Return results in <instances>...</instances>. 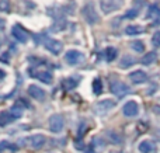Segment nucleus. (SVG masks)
I'll return each instance as SVG.
<instances>
[{
  "instance_id": "obj_1",
  "label": "nucleus",
  "mask_w": 160,
  "mask_h": 153,
  "mask_svg": "<svg viewBox=\"0 0 160 153\" xmlns=\"http://www.w3.org/2000/svg\"><path fill=\"white\" fill-rule=\"evenodd\" d=\"M82 14H83V18L88 22V24H97L100 20L98 14H97L96 8H94V4L91 2L86 3L82 8Z\"/></svg>"
},
{
  "instance_id": "obj_2",
  "label": "nucleus",
  "mask_w": 160,
  "mask_h": 153,
  "mask_svg": "<svg viewBox=\"0 0 160 153\" xmlns=\"http://www.w3.org/2000/svg\"><path fill=\"white\" fill-rule=\"evenodd\" d=\"M110 89H111V91L119 98L124 97L125 94H128V93L131 91L129 87L121 80H111L110 81Z\"/></svg>"
},
{
  "instance_id": "obj_3",
  "label": "nucleus",
  "mask_w": 160,
  "mask_h": 153,
  "mask_svg": "<svg viewBox=\"0 0 160 153\" xmlns=\"http://www.w3.org/2000/svg\"><path fill=\"white\" fill-rule=\"evenodd\" d=\"M48 125H49V129L51 132L53 134H59V132L63 129V125H65V121H63V117L61 114H53L49 117V121H48Z\"/></svg>"
},
{
  "instance_id": "obj_4",
  "label": "nucleus",
  "mask_w": 160,
  "mask_h": 153,
  "mask_svg": "<svg viewBox=\"0 0 160 153\" xmlns=\"http://www.w3.org/2000/svg\"><path fill=\"white\" fill-rule=\"evenodd\" d=\"M122 6V0H100L101 11L105 14H110L115 10H119Z\"/></svg>"
},
{
  "instance_id": "obj_5",
  "label": "nucleus",
  "mask_w": 160,
  "mask_h": 153,
  "mask_svg": "<svg viewBox=\"0 0 160 153\" xmlns=\"http://www.w3.org/2000/svg\"><path fill=\"white\" fill-rule=\"evenodd\" d=\"M65 61H66V63L72 65V66H76V65H80L84 61V55H83L80 51L70 49V51H68L66 55H65Z\"/></svg>"
},
{
  "instance_id": "obj_6",
  "label": "nucleus",
  "mask_w": 160,
  "mask_h": 153,
  "mask_svg": "<svg viewBox=\"0 0 160 153\" xmlns=\"http://www.w3.org/2000/svg\"><path fill=\"white\" fill-rule=\"evenodd\" d=\"M114 107H115V101L114 100H102V101H100V103H97L93 110L97 115H104V114H107L110 110H112Z\"/></svg>"
},
{
  "instance_id": "obj_7",
  "label": "nucleus",
  "mask_w": 160,
  "mask_h": 153,
  "mask_svg": "<svg viewBox=\"0 0 160 153\" xmlns=\"http://www.w3.org/2000/svg\"><path fill=\"white\" fill-rule=\"evenodd\" d=\"M28 73H30V76L38 79V80H41L42 83H45V84H51L52 83V80H53L52 73L48 72V70H39V72H35L34 69H30V72Z\"/></svg>"
},
{
  "instance_id": "obj_8",
  "label": "nucleus",
  "mask_w": 160,
  "mask_h": 153,
  "mask_svg": "<svg viewBox=\"0 0 160 153\" xmlns=\"http://www.w3.org/2000/svg\"><path fill=\"white\" fill-rule=\"evenodd\" d=\"M45 48L53 55H59L62 52V42L53 38H45Z\"/></svg>"
},
{
  "instance_id": "obj_9",
  "label": "nucleus",
  "mask_w": 160,
  "mask_h": 153,
  "mask_svg": "<svg viewBox=\"0 0 160 153\" xmlns=\"http://www.w3.org/2000/svg\"><path fill=\"white\" fill-rule=\"evenodd\" d=\"M122 112H124L125 117H135L136 114L139 112V106L136 101L133 100H129L125 103L124 108H122Z\"/></svg>"
},
{
  "instance_id": "obj_10",
  "label": "nucleus",
  "mask_w": 160,
  "mask_h": 153,
  "mask_svg": "<svg viewBox=\"0 0 160 153\" xmlns=\"http://www.w3.org/2000/svg\"><path fill=\"white\" fill-rule=\"evenodd\" d=\"M11 34H13L14 38L18 42H21V44H25V42L28 41V32L24 28L20 27V25H14V27L11 28Z\"/></svg>"
},
{
  "instance_id": "obj_11",
  "label": "nucleus",
  "mask_w": 160,
  "mask_h": 153,
  "mask_svg": "<svg viewBox=\"0 0 160 153\" xmlns=\"http://www.w3.org/2000/svg\"><path fill=\"white\" fill-rule=\"evenodd\" d=\"M45 141H47V139H45L44 135L37 134V135H32V136L28 138L27 143L30 145V148H32V149H41L42 146H44Z\"/></svg>"
},
{
  "instance_id": "obj_12",
  "label": "nucleus",
  "mask_w": 160,
  "mask_h": 153,
  "mask_svg": "<svg viewBox=\"0 0 160 153\" xmlns=\"http://www.w3.org/2000/svg\"><path fill=\"white\" fill-rule=\"evenodd\" d=\"M129 80L133 84H142L145 81H148V75L143 70H135V72L129 73Z\"/></svg>"
},
{
  "instance_id": "obj_13",
  "label": "nucleus",
  "mask_w": 160,
  "mask_h": 153,
  "mask_svg": "<svg viewBox=\"0 0 160 153\" xmlns=\"http://www.w3.org/2000/svg\"><path fill=\"white\" fill-rule=\"evenodd\" d=\"M28 94H30L32 98L39 100V101L45 98V91L39 86H37V84H31V86H28Z\"/></svg>"
},
{
  "instance_id": "obj_14",
  "label": "nucleus",
  "mask_w": 160,
  "mask_h": 153,
  "mask_svg": "<svg viewBox=\"0 0 160 153\" xmlns=\"http://www.w3.org/2000/svg\"><path fill=\"white\" fill-rule=\"evenodd\" d=\"M138 148H139V152L142 153H153L156 151V143L150 139H146V141H142Z\"/></svg>"
},
{
  "instance_id": "obj_15",
  "label": "nucleus",
  "mask_w": 160,
  "mask_h": 153,
  "mask_svg": "<svg viewBox=\"0 0 160 153\" xmlns=\"http://www.w3.org/2000/svg\"><path fill=\"white\" fill-rule=\"evenodd\" d=\"M145 32V28L141 25H128L125 28V34L127 35H139V34Z\"/></svg>"
},
{
  "instance_id": "obj_16",
  "label": "nucleus",
  "mask_w": 160,
  "mask_h": 153,
  "mask_svg": "<svg viewBox=\"0 0 160 153\" xmlns=\"http://www.w3.org/2000/svg\"><path fill=\"white\" fill-rule=\"evenodd\" d=\"M78 83L79 81L76 80V79H73V77H68V79H65L63 81H62V87H63L66 91H69V90H73L76 86H78Z\"/></svg>"
},
{
  "instance_id": "obj_17",
  "label": "nucleus",
  "mask_w": 160,
  "mask_h": 153,
  "mask_svg": "<svg viewBox=\"0 0 160 153\" xmlns=\"http://www.w3.org/2000/svg\"><path fill=\"white\" fill-rule=\"evenodd\" d=\"M13 120H14V118L11 117L8 111H2V112H0V126L8 125V124H10Z\"/></svg>"
},
{
  "instance_id": "obj_18",
  "label": "nucleus",
  "mask_w": 160,
  "mask_h": 153,
  "mask_svg": "<svg viewBox=\"0 0 160 153\" xmlns=\"http://www.w3.org/2000/svg\"><path fill=\"white\" fill-rule=\"evenodd\" d=\"M159 16H160V7H159L158 4H152V6L149 7V11H148L146 18L155 20V18H158Z\"/></svg>"
},
{
  "instance_id": "obj_19",
  "label": "nucleus",
  "mask_w": 160,
  "mask_h": 153,
  "mask_svg": "<svg viewBox=\"0 0 160 153\" xmlns=\"http://www.w3.org/2000/svg\"><path fill=\"white\" fill-rule=\"evenodd\" d=\"M156 52H148L146 55L143 56V58L141 59V63L142 65H150V63H153V62L156 61Z\"/></svg>"
},
{
  "instance_id": "obj_20",
  "label": "nucleus",
  "mask_w": 160,
  "mask_h": 153,
  "mask_svg": "<svg viewBox=\"0 0 160 153\" xmlns=\"http://www.w3.org/2000/svg\"><path fill=\"white\" fill-rule=\"evenodd\" d=\"M10 115L16 120V118H20L22 115V108H21V104H16V106H13L10 108Z\"/></svg>"
},
{
  "instance_id": "obj_21",
  "label": "nucleus",
  "mask_w": 160,
  "mask_h": 153,
  "mask_svg": "<svg viewBox=\"0 0 160 153\" xmlns=\"http://www.w3.org/2000/svg\"><path fill=\"white\" fill-rule=\"evenodd\" d=\"M117 55H118V51L114 47H108L107 49H105V58H107L108 62H112L114 59L117 58Z\"/></svg>"
},
{
  "instance_id": "obj_22",
  "label": "nucleus",
  "mask_w": 160,
  "mask_h": 153,
  "mask_svg": "<svg viewBox=\"0 0 160 153\" xmlns=\"http://www.w3.org/2000/svg\"><path fill=\"white\" fill-rule=\"evenodd\" d=\"M93 93L96 96H100L102 93V81L100 79H94L93 80Z\"/></svg>"
},
{
  "instance_id": "obj_23",
  "label": "nucleus",
  "mask_w": 160,
  "mask_h": 153,
  "mask_svg": "<svg viewBox=\"0 0 160 153\" xmlns=\"http://www.w3.org/2000/svg\"><path fill=\"white\" fill-rule=\"evenodd\" d=\"M131 48H132L135 52H143L145 44L142 41H133V42H131Z\"/></svg>"
},
{
  "instance_id": "obj_24",
  "label": "nucleus",
  "mask_w": 160,
  "mask_h": 153,
  "mask_svg": "<svg viewBox=\"0 0 160 153\" xmlns=\"http://www.w3.org/2000/svg\"><path fill=\"white\" fill-rule=\"evenodd\" d=\"M133 63H135V59H133L132 56L125 55L121 61V67H129V66H132Z\"/></svg>"
},
{
  "instance_id": "obj_25",
  "label": "nucleus",
  "mask_w": 160,
  "mask_h": 153,
  "mask_svg": "<svg viewBox=\"0 0 160 153\" xmlns=\"http://www.w3.org/2000/svg\"><path fill=\"white\" fill-rule=\"evenodd\" d=\"M10 8H11L10 0H0V11H3V13H8Z\"/></svg>"
},
{
  "instance_id": "obj_26",
  "label": "nucleus",
  "mask_w": 160,
  "mask_h": 153,
  "mask_svg": "<svg viewBox=\"0 0 160 153\" xmlns=\"http://www.w3.org/2000/svg\"><path fill=\"white\" fill-rule=\"evenodd\" d=\"M87 129H88V126L86 125L84 122L80 124V125H79V131H78V136H79V139H82L83 135H84L86 132H87Z\"/></svg>"
},
{
  "instance_id": "obj_27",
  "label": "nucleus",
  "mask_w": 160,
  "mask_h": 153,
  "mask_svg": "<svg viewBox=\"0 0 160 153\" xmlns=\"http://www.w3.org/2000/svg\"><path fill=\"white\" fill-rule=\"evenodd\" d=\"M152 44L155 45L156 48L160 47V31H156V32L153 34V37H152Z\"/></svg>"
},
{
  "instance_id": "obj_28",
  "label": "nucleus",
  "mask_w": 160,
  "mask_h": 153,
  "mask_svg": "<svg viewBox=\"0 0 160 153\" xmlns=\"http://www.w3.org/2000/svg\"><path fill=\"white\" fill-rule=\"evenodd\" d=\"M125 18H135V17H138V10L136 8H133V10H128L127 13H125Z\"/></svg>"
},
{
  "instance_id": "obj_29",
  "label": "nucleus",
  "mask_w": 160,
  "mask_h": 153,
  "mask_svg": "<svg viewBox=\"0 0 160 153\" xmlns=\"http://www.w3.org/2000/svg\"><path fill=\"white\" fill-rule=\"evenodd\" d=\"M8 148H13L14 149V146L11 145L10 142H7V141H3V142H0V151H4V149H8ZM16 151V149H14Z\"/></svg>"
},
{
  "instance_id": "obj_30",
  "label": "nucleus",
  "mask_w": 160,
  "mask_h": 153,
  "mask_svg": "<svg viewBox=\"0 0 160 153\" xmlns=\"http://www.w3.org/2000/svg\"><path fill=\"white\" fill-rule=\"evenodd\" d=\"M8 56H10V52H4L2 56H0V61L4 62V63H8L10 62V59H8Z\"/></svg>"
},
{
  "instance_id": "obj_31",
  "label": "nucleus",
  "mask_w": 160,
  "mask_h": 153,
  "mask_svg": "<svg viewBox=\"0 0 160 153\" xmlns=\"http://www.w3.org/2000/svg\"><path fill=\"white\" fill-rule=\"evenodd\" d=\"M76 149H78V151H83V149H84V143H83L80 139H79V142L76 141Z\"/></svg>"
},
{
  "instance_id": "obj_32",
  "label": "nucleus",
  "mask_w": 160,
  "mask_h": 153,
  "mask_svg": "<svg viewBox=\"0 0 160 153\" xmlns=\"http://www.w3.org/2000/svg\"><path fill=\"white\" fill-rule=\"evenodd\" d=\"M6 77V73L3 72V70H0V80H2V79H4Z\"/></svg>"
},
{
  "instance_id": "obj_33",
  "label": "nucleus",
  "mask_w": 160,
  "mask_h": 153,
  "mask_svg": "<svg viewBox=\"0 0 160 153\" xmlns=\"http://www.w3.org/2000/svg\"><path fill=\"white\" fill-rule=\"evenodd\" d=\"M0 47H2V39H0Z\"/></svg>"
},
{
  "instance_id": "obj_34",
  "label": "nucleus",
  "mask_w": 160,
  "mask_h": 153,
  "mask_svg": "<svg viewBox=\"0 0 160 153\" xmlns=\"http://www.w3.org/2000/svg\"><path fill=\"white\" fill-rule=\"evenodd\" d=\"M158 134H159V136H160V131H158Z\"/></svg>"
}]
</instances>
